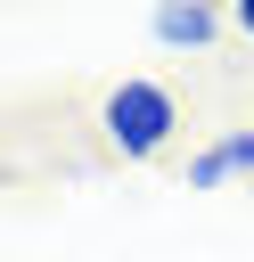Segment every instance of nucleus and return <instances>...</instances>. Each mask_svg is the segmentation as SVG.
<instances>
[{
  "mask_svg": "<svg viewBox=\"0 0 254 262\" xmlns=\"http://www.w3.org/2000/svg\"><path fill=\"white\" fill-rule=\"evenodd\" d=\"M98 131H107V147H115L123 164H147V156L172 147V131H180V98H172L164 82L131 74V82H115V90L98 98Z\"/></svg>",
  "mask_w": 254,
  "mask_h": 262,
  "instance_id": "f257e3e1",
  "label": "nucleus"
},
{
  "mask_svg": "<svg viewBox=\"0 0 254 262\" xmlns=\"http://www.w3.org/2000/svg\"><path fill=\"white\" fill-rule=\"evenodd\" d=\"M221 25H229V8H205V0H164V8L147 16V33H156L164 49H205Z\"/></svg>",
  "mask_w": 254,
  "mask_h": 262,
  "instance_id": "f03ea898",
  "label": "nucleus"
},
{
  "mask_svg": "<svg viewBox=\"0 0 254 262\" xmlns=\"http://www.w3.org/2000/svg\"><path fill=\"white\" fill-rule=\"evenodd\" d=\"M229 172H254V131H221L205 156H188V188H221Z\"/></svg>",
  "mask_w": 254,
  "mask_h": 262,
  "instance_id": "7ed1b4c3",
  "label": "nucleus"
},
{
  "mask_svg": "<svg viewBox=\"0 0 254 262\" xmlns=\"http://www.w3.org/2000/svg\"><path fill=\"white\" fill-rule=\"evenodd\" d=\"M229 25H238V33H246V49H254V0H238V8H229Z\"/></svg>",
  "mask_w": 254,
  "mask_h": 262,
  "instance_id": "20e7f679",
  "label": "nucleus"
}]
</instances>
